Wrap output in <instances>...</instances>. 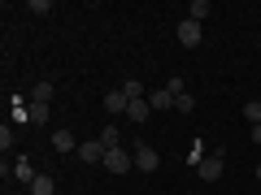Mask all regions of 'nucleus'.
<instances>
[{"label":"nucleus","instance_id":"a211bd4d","mask_svg":"<svg viewBox=\"0 0 261 195\" xmlns=\"http://www.w3.org/2000/svg\"><path fill=\"white\" fill-rule=\"evenodd\" d=\"M100 143H105V148H122V143H118V130H113V126L100 130Z\"/></svg>","mask_w":261,"mask_h":195},{"label":"nucleus","instance_id":"1a4fd4ad","mask_svg":"<svg viewBox=\"0 0 261 195\" xmlns=\"http://www.w3.org/2000/svg\"><path fill=\"white\" fill-rule=\"evenodd\" d=\"M27 191H31V195H57V182H53V178H48V174H39L35 182L27 186Z\"/></svg>","mask_w":261,"mask_h":195},{"label":"nucleus","instance_id":"20e7f679","mask_svg":"<svg viewBox=\"0 0 261 195\" xmlns=\"http://www.w3.org/2000/svg\"><path fill=\"white\" fill-rule=\"evenodd\" d=\"M157 165H161V156L148 148V143H140V148H135V169H140V174H152Z\"/></svg>","mask_w":261,"mask_h":195},{"label":"nucleus","instance_id":"f03ea898","mask_svg":"<svg viewBox=\"0 0 261 195\" xmlns=\"http://www.w3.org/2000/svg\"><path fill=\"white\" fill-rule=\"evenodd\" d=\"M196 174L205 178V182H218V178L226 174V160H222V152H214V156H205L200 165H196Z\"/></svg>","mask_w":261,"mask_h":195},{"label":"nucleus","instance_id":"2eb2a0df","mask_svg":"<svg viewBox=\"0 0 261 195\" xmlns=\"http://www.w3.org/2000/svg\"><path fill=\"white\" fill-rule=\"evenodd\" d=\"M27 109H31V121H48V104L44 100H27Z\"/></svg>","mask_w":261,"mask_h":195},{"label":"nucleus","instance_id":"0eeeda50","mask_svg":"<svg viewBox=\"0 0 261 195\" xmlns=\"http://www.w3.org/2000/svg\"><path fill=\"white\" fill-rule=\"evenodd\" d=\"M105 109H109L113 117H118V113H126V109H130V95L122 91V87H113V91L105 95Z\"/></svg>","mask_w":261,"mask_h":195},{"label":"nucleus","instance_id":"9d476101","mask_svg":"<svg viewBox=\"0 0 261 195\" xmlns=\"http://www.w3.org/2000/svg\"><path fill=\"white\" fill-rule=\"evenodd\" d=\"M209 13H214V5H209V0H192V5H187V18H192V22H205Z\"/></svg>","mask_w":261,"mask_h":195},{"label":"nucleus","instance_id":"4468645a","mask_svg":"<svg viewBox=\"0 0 261 195\" xmlns=\"http://www.w3.org/2000/svg\"><path fill=\"white\" fill-rule=\"evenodd\" d=\"M244 117H248V126H261V100H248V104H244Z\"/></svg>","mask_w":261,"mask_h":195},{"label":"nucleus","instance_id":"9b49d317","mask_svg":"<svg viewBox=\"0 0 261 195\" xmlns=\"http://www.w3.org/2000/svg\"><path fill=\"white\" fill-rule=\"evenodd\" d=\"M148 113H152V104H148V100H144V95H140V100H130V109H126V117H135V121H144V117H148Z\"/></svg>","mask_w":261,"mask_h":195},{"label":"nucleus","instance_id":"aec40b11","mask_svg":"<svg viewBox=\"0 0 261 195\" xmlns=\"http://www.w3.org/2000/svg\"><path fill=\"white\" fill-rule=\"evenodd\" d=\"M31 13H53V0H31Z\"/></svg>","mask_w":261,"mask_h":195},{"label":"nucleus","instance_id":"dca6fc26","mask_svg":"<svg viewBox=\"0 0 261 195\" xmlns=\"http://www.w3.org/2000/svg\"><path fill=\"white\" fill-rule=\"evenodd\" d=\"M53 91H57L53 83H35V91H31V100H44V104H48V100H53Z\"/></svg>","mask_w":261,"mask_h":195},{"label":"nucleus","instance_id":"412c9836","mask_svg":"<svg viewBox=\"0 0 261 195\" xmlns=\"http://www.w3.org/2000/svg\"><path fill=\"white\" fill-rule=\"evenodd\" d=\"M252 143H261V126H252Z\"/></svg>","mask_w":261,"mask_h":195},{"label":"nucleus","instance_id":"423d86ee","mask_svg":"<svg viewBox=\"0 0 261 195\" xmlns=\"http://www.w3.org/2000/svg\"><path fill=\"white\" fill-rule=\"evenodd\" d=\"M105 143L100 139H87V143H79V160H87V165H96V160H105Z\"/></svg>","mask_w":261,"mask_h":195},{"label":"nucleus","instance_id":"f3484780","mask_svg":"<svg viewBox=\"0 0 261 195\" xmlns=\"http://www.w3.org/2000/svg\"><path fill=\"white\" fill-rule=\"evenodd\" d=\"M174 109H178V113H192V109H196V95H192V91H183V95L174 100Z\"/></svg>","mask_w":261,"mask_h":195},{"label":"nucleus","instance_id":"6e6552de","mask_svg":"<svg viewBox=\"0 0 261 195\" xmlns=\"http://www.w3.org/2000/svg\"><path fill=\"white\" fill-rule=\"evenodd\" d=\"M53 152H79L74 130H53Z\"/></svg>","mask_w":261,"mask_h":195},{"label":"nucleus","instance_id":"f8f14e48","mask_svg":"<svg viewBox=\"0 0 261 195\" xmlns=\"http://www.w3.org/2000/svg\"><path fill=\"white\" fill-rule=\"evenodd\" d=\"M13 178L31 186V182H35V178H39V174H35V169H31V160H18V165H13Z\"/></svg>","mask_w":261,"mask_h":195},{"label":"nucleus","instance_id":"4be33fe9","mask_svg":"<svg viewBox=\"0 0 261 195\" xmlns=\"http://www.w3.org/2000/svg\"><path fill=\"white\" fill-rule=\"evenodd\" d=\"M257 182H261V165H257Z\"/></svg>","mask_w":261,"mask_h":195},{"label":"nucleus","instance_id":"5701e85b","mask_svg":"<svg viewBox=\"0 0 261 195\" xmlns=\"http://www.w3.org/2000/svg\"><path fill=\"white\" fill-rule=\"evenodd\" d=\"M27 195H31V191H27Z\"/></svg>","mask_w":261,"mask_h":195},{"label":"nucleus","instance_id":"ddd939ff","mask_svg":"<svg viewBox=\"0 0 261 195\" xmlns=\"http://www.w3.org/2000/svg\"><path fill=\"white\" fill-rule=\"evenodd\" d=\"M118 87H122V91L130 95V100H140V95H144V83H140V78H122Z\"/></svg>","mask_w":261,"mask_h":195},{"label":"nucleus","instance_id":"39448f33","mask_svg":"<svg viewBox=\"0 0 261 195\" xmlns=\"http://www.w3.org/2000/svg\"><path fill=\"white\" fill-rule=\"evenodd\" d=\"M174 100H178V95L170 91V87H157V91H148V104H152V113H166V109H174Z\"/></svg>","mask_w":261,"mask_h":195},{"label":"nucleus","instance_id":"6ab92c4d","mask_svg":"<svg viewBox=\"0 0 261 195\" xmlns=\"http://www.w3.org/2000/svg\"><path fill=\"white\" fill-rule=\"evenodd\" d=\"M0 148H5V152L13 148V130H9V121H5V126H0Z\"/></svg>","mask_w":261,"mask_h":195},{"label":"nucleus","instance_id":"f257e3e1","mask_svg":"<svg viewBox=\"0 0 261 195\" xmlns=\"http://www.w3.org/2000/svg\"><path fill=\"white\" fill-rule=\"evenodd\" d=\"M109 174H130L135 169V152H122V148H109L105 152V160H100Z\"/></svg>","mask_w":261,"mask_h":195},{"label":"nucleus","instance_id":"7ed1b4c3","mask_svg":"<svg viewBox=\"0 0 261 195\" xmlns=\"http://www.w3.org/2000/svg\"><path fill=\"white\" fill-rule=\"evenodd\" d=\"M200 39H205L200 22H192V18H183V22H178V44H183V48H196Z\"/></svg>","mask_w":261,"mask_h":195}]
</instances>
